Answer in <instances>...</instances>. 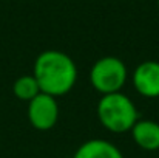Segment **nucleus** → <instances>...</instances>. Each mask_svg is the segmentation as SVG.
<instances>
[{
    "label": "nucleus",
    "mask_w": 159,
    "mask_h": 158,
    "mask_svg": "<svg viewBox=\"0 0 159 158\" xmlns=\"http://www.w3.org/2000/svg\"><path fill=\"white\" fill-rule=\"evenodd\" d=\"M33 76L36 78L42 93L59 98L74 87L77 81V67L66 53L45 50L34 60Z\"/></svg>",
    "instance_id": "obj_1"
},
{
    "label": "nucleus",
    "mask_w": 159,
    "mask_h": 158,
    "mask_svg": "<svg viewBox=\"0 0 159 158\" xmlns=\"http://www.w3.org/2000/svg\"><path fill=\"white\" fill-rule=\"evenodd\" d=\"M96 112L101 124L113 133L130 132L139 119V113L134 103L122 92L102 95L98 103Z\"/></svg>",
    "instance_id": "obj_2"
},
{
    "label": "nucleus",
    "mask_w": 159,
    "mask_h": 158,
    "mask_svg": "<svg viewBox=\"0 0 159 158\" xmlns=\"http://www.w3.org/2000/svg\"><path fill=\"white\" fill-rule=\"evenodd\" d=\"M127 65L116 56H104L90 68V84L101 95L120 92L127 84Z\"/></svg>",
    "instance_id": "obj_3"
},
{
    "label": "nucleus",
    "mask_w": 159,
    "mask_h": 158,
    "mask_svg": "<svg viewBox=\"0 0 159 158\" xmlns=\"http://www.w3.org/2000/svg\"><path fill=\"white\" fill-rule=\"evenodd\" d=\"M59 119L57 98L47 93H39L28 103V121L37 130H50Z\"/></svg>",
    "instance_id": "obj_4"
},
{
    "label": "nucleus",
    "mask_w": 159,
    "mask_h": 158,
    "mask_svg": "<svg viewBox=\"0 0 159 158\" xmlns=\"http://www.w3.org/2000/svg\"><path fill=\"white\" fill-rule=\"evenodd\" d=\"M133 85L136 92L148 99L159 98V62L144 60L133 71Z\"/></svg>",
    "instance_id": "obj_5"
},
{
    "label": "nucleus",
    "mask_w": 159,
    "mask_h": 158,
    "mask_svg": "<svg viewBox=\"0 0 159 158\" xmlns=\"http://www.w3.org/2000/svg\"><path fill=\"white\" fill-rule=\"evenodd\" d=\"M131 136L134 143L147 152L159 149V124L153 119H138L131 127Z\"/></svg>",
    "instance_id": "obj_6"
},
{
    "label": "nucleus",
    "mask_w": 159,
    "mask_h": 158,
    "mask_svg": "<svg viewBox=\"0 0 159 158\" xmlns=\"http://www.w3.org/2000/svg\"><path fill=\"white\" fill-rule=\"evenodd\" d=\"M73 158H124V155L111 141L94 138L82 143L76 149Z\"/></svg>",
    "instance_id": "obj_7"
},
{
    "label": "nucleus",
    "mask_w": 159,
    "mask_h": 158,
    "mask_svg": "<svg viewBox=\"0 0 159 158\" xmlns=\"http://www.w3.org/2000/svg\"><path fill=\"white\" fill-rule=\"evenodd\" d=\"M12 93L17 99L30 103L31 99H34L42 92H40V87H39L36 78L33 74H25V76H20L14 81Z\"/></svg>",
    "instance_id": "obj_8"
},
{
    "label": "nucleus",
    "mask_w": 159,
    "mask_h": 158,
    "mask_svg": "<svg viewBox=\"0 0 159 158\" xmlns=\"http://www.w3.org/2000/svg\"><path fill=\"white\" fill-rule=\"evenodd\" d=\"M158 9H159V0H158Z\"/></svg>",
    "instance_id": "obj_9"
}]
</instances>
